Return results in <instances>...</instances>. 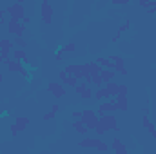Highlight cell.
Listing matches in <instances>:
<instances>
[{"label": "cell", "mask_w": 156, "mask_h": 154, "mask_svg": "<svg viewBox=\"0 0 156 154\" xmlns=\"http://www.w3.org/2000/svg\"><path fill=\"white\" fill-rule=\"evenodd\" d=\"M109 149H111V147H109L105 142H100V143H98V147H96V151H100V152H107Z\"/></svg>", "instance_id": "obj_32"}, {"label": "cell", "mask_w": 156, "mask_h": 154, "mask_svg": "<svg viewBox=\"0 0 156 154\" xmlns=\"http://www.w3.org/2000/svg\"><path fill=\"white\" fill-rule=\"evenodd\" d=\"M129 27H131V20H125V22H123V24H122V26L118 27V31H116V33H120V35H122V33L129 31Z\"/></svg>", "instance_id": "obj_27"}, {"label": "cell", "mask_w": 156, "mask_h": 154, "mask_svg": "<svg viewBox=\"0 0 156 154\" xmlns=\"http://www.w3.org/2000/svg\"><path fill=\"white\" fill-rule=\"evenodd\" d=\"M73 129L76 131L78 134H83V136H85V134L89 132V129L85 127V123L82 121V118H80V120H75V121H73Z\"/></svg>", "instance_id": "obj_17"}, {"label": "cell", "mask_w": 156, "mask_h": 154, "mask_svg": "<svg viewBox=\"0 0 156 154\" xmlns=\"http://www.w3.org/2000/svg\"><path fill=\"white\" fill-rule=\"evenodd\" d=\"M11 58L13 60H24L26 58V49H22V47H15L13 51H11Z\"/></svg>", "instance_id": "obj_19"}, {"label": "cell", "mask_w": 156, "mask_h": 154, "mask_svg": "<svg viewBox=\"0 0 156 154\" xmlns=\"http://www.w3.org/2000/svg\"><path fill=\"white\" fill-rule=\"evenodd\" d=\"M82 121L85 123V127L89 131H94V127L100 121V116H98L96 111H93V109H85V111H82Z\"/></svg>", "instance_id": "obj_1"}, {"label": "cell", "mask_w": 156, "mask_h": 154, "mask_svg": "<svg viewBox=\"0 0 156 154\" xmlns=\"http://www.w3.org/2000/svg\"><path fill=\"white\" fill-rule=\"evenodd\" d=\"M9 2H16V4H24L26 0H9Z\"/></svg>", "instance_id": "obj_43"}, {"label": "cell", "mask_w": 156, "mask_h": 154, "mask_svg": "<svg viewBox=\"0 0 156 154\" xmlns=\"http://www.w3.org/2000/svg\"><path fill=\"white\" fill-rule=\"evenodd\" d=\"M142 123H144V127L149 131V134L153 136V140L156 142V127H154V123L149 120V114H144V116H142Z\"/></svg>", "instance_id": "obj_11"}, {"label": "cell", "mask_w": 156, "mask_h": 154, "mask_svg": "<svg viewBox=\"0 0 156 154\" xmlns=\"http://www.w3.org/2000/svg\"><path fill=\"white\" fill-rule=\"evenodd\" d=\"M7 16L13 18V20H22L24 15H26V9H24V4H16V2H11V5H7L5 9Z\"/></svg>", "instance_id": "obj_4"}, {"label": "cell", "mask_w": 156, "mask_h": 154, "mask_svg": "<svg viewBox=\"0 0 156 154\" xmlns=\"http://www.w3.org/2000/svg\"><path fill=\"white\" fill-rule=\"evenodd\" d=\"M2 47H7V49H15V42H13V38H0V49Z\"/></svg>", "instance_id": "obj_22"}, {"label": "cell", "mask_w": 156, "mask_h": 154, "mask_svg": "<svg viewBox=\"0 0 156 154\" xmlns=\"http://www.w3.org/2000/svg\"><path fill=\"white\" fill-rule=\"evenodd\" d=\"M5 15H7L5 9H0V20H5Z\"/></svg>", "instance_id": "obj_41"}, {"label": "cell", "mask_w": 156, "mask_h": 154, "mask_svg": "<svg viewBox=\"0 0 156 154\" xmlns=\"http://www.w3.org/2000/svg\"><path fill=\"white\" fill-rule=\"evenodd\" d=\"M115 100H116L118 111H122V113L129 111V100H127V96H122V94H116V96H115Z\"/></svg>", "instance_id": "obj_13"}, {"label": "cell", "mask_w": 156, "mask_h": 154, "mask_svg": "<svg viewBox=\"0 0 156 154\" xmlns=\"http://www.w3.org/2000/svg\"><path fill=\"white\" fill-rule=\"evenodd\" d=\"M111 4H115V5H125V4H129V0H111Z\"/></svg>", "instance_id": "obj_37"}, {"label": "cell", "mask_w": 156, "mask_h": 154, "mask_svg": "<svg viewBox=\"0 0 156 154\" xmlns=\"http://www.w3.org/2000/svg\"><path fill=\"white\" fill-rule=\"evenodd\" d=\"M55 116H56V113H55V111H49V113H45L42 118H44V121H49V120H53Z\"/></svg>", "instance_id": "obj_33"}, {"label": "cell", "mask_w": 156, "mask_h": 154, "mask_svg": "<svg viewBox=\"0 0 156 154\" xmlns=\"http://www.w3.org/2000/svg\"><path fill=\"white\" fill-rule=\"evenodd\" d=\"M58 78H60V82H62V83H66V82H67V78H69V75H67L66 71H60V73H58Z\"/></svg>", "instance_id": "obj_35"}, {"label": "cell", "mask_w": 156, "mask_h": 154, "mask_svg": "<svg viewBox=\"0 0 156 154\" xmlns=\"http://www.w3.org/2000/svg\"><path fill=\"white\" fill-rule=\"evenodd\" d=\"M55 60H56V62H62V60H64V51H62V47L56 51V54H55Z\"/></svg>", "instance_id": "obj_34"}, {"label": "cell", "mask_w": 156, "mask_h": 154, "mask_svg": "<svg viewBox=\"0 0 156 154\" xmlns=\"http://www.w3.org/2000/svg\"><path fill=\"white\" fill-rule=\"evenodd\" d=\"M5 67H7V71H11V73H22V71H24V64H22L20 60H13V58L5 64Z\"/></svg>", "instance_id": "obj_12"}, {"label": "cell", "mask_w": 156, "mask_h": 154, "mask_svg": "<svg viewBox=\"0 0 156 154\" xmlns=\"http://www.w3.org/2000/svg\"><path fill=\"white\" fill-rule=\"evenodd\" d=\"M75 49H76V45H75L73 42H69V44H66V45H62V51H64V53H73Z\"/></svg>", "instance_id": "obj_28"}, {"label": "cell", "mask_w": 156, "mask_h": 154, "mask_svg": "<svg viewBox=\"0 0 156 154\" xmlns=\"http://www.w3.org/2000/svg\"><path fill=\"white\" fill-rule=\"evenodd\" d=\"M2 80H4V78H2V71H0V83H2Z\"/></svg>", "instance_id": "obj_44"}, {"label": "cell", "mask_w": 156, "mask_h": 154, "mask_svg": "<svg viewBox=\"0 0 156 154\" xmlns=\"http://www.w3.org/2000/svg\"><path fill=\"white\" fill-rule=\"evenodd\" d=\"M80 96H82L83 100H89V98H93V96H94V91H93V85H87V89H85V91H83V93H82Z\"/></svg>", "instance_id": "obj_25"}, {"label": "cell", "mask_w": 156, "mask_h": 154, "mask_svg": "<svg viewBox=\"0 0 156 154\" xmlns=\"http://www.w3.org/2000/svg\"><path fill=\"white\" fill-rule=\"evenodd\" d=\"M9 131H11V136H13V138H15V136H18V132H20V131H18V127H16L15 123L9 127Z\"/></svg>", "instance_id": "obj_36"}, {"label": "cell", "mask_w": 156, "mask_h": 154, "mask_svg": "<svg viewBox=\"0 0 156 154\" xmlns=\"http://www.w3.org/2000/svg\"><path fill=\"white\" fill-rule=\"evenodd\" d=\"M47 91H49L55 98H62V96H66V87H64L62 82H49Z\"/></svg>", "instance_id": "obj_7"}, {"label": "cell", "mask_w": 156, "mask_h": 154, "mask_svg": "<svg viewBox=\"0 0 156 154\" xmlns=\"http://www.w3.org/2000/svg\"><path fill=\"white\" fill-rule=\"evenodd\" d=\"M96 62H98L102 67H107V69H115V62H111V58H109V56H100V58H96Z\"/></svg>", "instance_id": "obj_21"}, {"label": "cell", "mask_w": 156, "mask_h": 154, "mask_svg": "<svg viewBox=\"0 0 156 154\" xmlns=\"http://www.w3.org/2000/svg\"><path fill=\"white\" fill-rule=\"evenodd\" d=\"M78 82H80V80H78L76 76H73V75H69V78H67V82H66L64 85H69V87H75V85H76Z\"/></svg>", "instance_id": "obj_31"}, {"label": "cell", "mask_w": 156, "mask_h": 154, "mask_svg": "<svg viewBox=\"0 0 156 154\" xmlns=\"http://www.w3.org/2000/svg\"><path fill=\"white\" fill-rule=\"evenodd\" d=\"M94 132H96V136H104V134H105L107 131H105V127H104V125H102V123L98 121V125L94 127Z\"/></svg>", "instance_id": "obj_30"}, {"label": "cell", "mask_w": 156, "mask_h": 154, "mask_svg": "<svg viewBox=\"0 0 156 154\" xmlns=\"http://www.w3.org/2000/svg\"><path fill=\"white\" fill-rule=\"evenodd\" d=\"M129 2H131V0H129Z\"/></svg>", "instance_id": "obj_46"}, {"label": "cell", "mask_w": 156, "mask_h": 154, "mask_svg": "<svg viewBox=\"0 0 156 154\" xmlns=\"http://www.w3.org/2000/svg\"><path fill=\"white\" fill-rule=\"evenodd\" d=\"M111 149L116 154H127V147L118 140V138H113V143H111Z\"/></svg>", "instance_id": "obj_14"}, {"label": "cell", "mask_w": 156, "mask_h": 154, "mask_svg": "<svg viewBox=\"0 0 156 154\" xmlns=\"http://www.w3.org/2000/svg\"><path fill=\"white\" fill-rule=\"evenodd\" d=\"M58 109H60V107H58V103H53V107H51V111H55V113H58Z\"/></svg>", "instance_id": "obj_42"}, {"label": "cell", "mask_w": 156, "mask_h": 154, "mask_svg": "<svg viewBox=\"0 0 156 154\" xmlns=\"http://www.w3.org/2000/svg\"><path fill=\"white\" fill-rule=\"evenodd\" d=\"M71 116H73L75 120H80V118H82V111H73V113H71Z\"/></svg>", "instance_id": "obj_38"}, {"label": "cell", "mask_w": 156, "mask_h": 154, "mask_svg": "<svg viewBox=\"0 0 156 154\" xmlns=\"http://www.w3.org/2000/svg\"><path fill=\"white\" fill-rule=\"evenodd\" d=\"M91 76H93L91 85H94V87H102V85H105L104 80H102V76H100V73H98V75H91Z\"/></svg>", "instance_id": "obj_24"}, {"label": "cell", "mask_w": 156, "mask_h": 154, "mask_svg": "<svg viewBox=\"0 0 156 154\" xmlns=\"http://www.w3.org/2000/svg\"><path fill=\"white\" fill-rule=\"evenodd\" d=\"M26 27H27V26H26L22 20H13V18L7 20V33H9L11 37H24Z\"/></svg>", "instance_id": "obj_2"}, {"label": "cell", "mask_w": 156, "mask_h": 154, "mask_svg": "<svg viewBox=\"0 0 156 154\" xmlns=\"http://www.w3.org/2000/svg\"><path fill=\"white\" fill-rule=\"evenodd\" d=\"M40 18L47 26L53 24V5H51L49 0H42V4H40Z\"/></svg>", "instance_id": "obj_5"}, {"label": "cell", "mask_w": 156, "mask_h": 154, "mask_svg": "<svg viewBox=\"0 0 156 154\" xmlns=\"http://www.w3.org/2000/svg\"><path fill=\"white\" fill-rule=\"evenodd\" d=\"M93 98H96L98 102H102V100H107V98H109V93H107L105 85H102V87H96V91H94V96H93Z\"/></svg>", "instance_id": "obj_16"}, {"label": "cell", "mask_w": 156, "mask_h": 154, "mask_svg": "<svg viewBox=\"0 0 156 154\" xmlns=\"http://www.w3.org/2000/svg\"><path fill=\"white\" fill-rule=\"evenodd\" d=\"M100 142H102V140H94V138H89V136H85V138H83V140L78 143V147H82V149H96Z\"/></svg>", "instance_id": "obj_10"}, {"label": "cell", "mask_w": 156, "mask_h": 154, "mask_svg": "<svg viewBox=\"0 0 156 154\" xmlns=\"http://www.w3.org/2000/svg\"><path fill=\"white\" fill-rule=\"evenodd\" d=\"M145 11H147V15H154V13H156V7H147Z\"/></svg>", "instance_id": "obj_39"}, {"label": "cell", "mask_w": 156, "mask_h": 154, "mask_svg": "<svg viewBox=\"0 0 156 154\" xmlns=\"http://www.w3.org/2000/svg\"><path fill=\"white\" fill-rule=\"evenodd\" d=\"M118 94L127 96V94H129V87H127L125 83H120V85H118Z\"/></svg>", "instance_id": "obj_29"}, {"label": "cell", "mask_w": 156, "mask_h": 154, "mask_svg": "<svg viewBox=\"0 0 156 154\" xmlns=\"http://www.w3.org/2000/svg\"><path fill=\"white\" fill-rule=\"evenodd\" d=\"M64 71H66L67 75L76 76L78 80H83V76L87 75V73L83 71V67H82V65H76V64H69V65H66V67H64Z\"/></svg>", "instance_id": "obj_8"}, {"label": "cell", "mask_w": 156, "mask_h": 154, "mask_svg": "<svg viewBox=\"0 0 156 154\" xmlns=\"http://www.w3.org/2000/svg\"><path fill=\"white\" fill-rule=\"evenodd\" d=\"M100 123L105 127V131H115V132L120 131L118 120H116V116L113 114V113H105V114H102L100 116Z\"/></svg>", "instance_id": "obj_3"}, {"label": "cell", "mask_w": 156, "mask_h": 154, "mask_svg": "<svg viewBox=\"0 0 156 154\" xmlns=\"http://www.w3.org/2000/svg\"><path fill=\"white\" fill-rule=\"evenodd\" d=\"M15 125L18 127L20 132H24V131L27 129V125H29V118H26V116H18V118L15 120Z\"/></svg>", "instance_id": "obj_18"}, {"label": "cell", "mask_w": 156, "mask_h": 154, "mask_svg": "<svg viewBox=\"0 0 156 154\" xmlns=\"http://www.w3.org/2000/svg\"><path fill=\"white\" fill-rule=\"evenodd\" d=\"M118 85L115 80H111V82H105V89H107V93H109V96H116L118 94Z\"/></svg>", "instance_id": "obj_20"}, {"label": "cell", "mask_w": 156, "mask_h": 154, "mask_svg": "<svg viewBox=\"0 0 156 154\" xmlns=\"http://www.w3.org/2000/svg\"><path fill=\"white\" fill-rule=\"evenodd\" d=\"M13 42H15V47H22V49L27 47V42L24 37H13Z\"/></svg>", "instance_id": "obj_23"}, {"label": "cell", "mask_w": 156, "mask_h": 154, "mask_svg": "<svg viewBox=\"0 0 156 154\" xmlns=\"http://www.w3.org/2000/svg\"><path fill=\"white\" fill-rule=\"evenodd\" d=\"M82 67H83V71L85 73H89V75H98L104 67L94 60V62H87V64H82Z\"/></svg>", "instance_id": "obj_9"}, {"label": "cell", "mask_w": 156, "mask_h": 154, "mask_svg": "<svg viewBox=\"0 0 156 154\" xmlns=\"http://www.w3.org/2000/svg\"><path fill=\"white\" fill-rule=\"evenodd\" d=\"M118 111V105H116V100H115V96H109L107 100H102L100 102V105H98V116L105 114V113H115Z\"/></svg>", "instance_id": "obj_6"}, {"label": "cell", "mask_w": 156, "mask_h": 154, "mask_svg": "<svg viewBox=\"0 0 156 154\" xmlns=\"http://www.w3.org/2000/svg\"><path fill=\"white\" fill-rule=\"evenodd\" d=\"M100 76H102L104 83H105V82L115 80V76H116V71H115V69H107V67H104V69L100 71Z\"/></svg>", "instance_id": "obj_15"}, {"label": "cell", "mask_w": 156, "mask_h": 154, "mask_svg": "<svg viewBox=\"0 0 156 154\" xmlns=\"http://www.w3.org/2000/svg\"><path fill=\"white\" fill-rule=\"evenodd\" d=\"M22 22H24V24H26V26H27V24H29V22H31V18H29V16H27V15H24V18H22Z\"/></svg>", "instance_id": "obj_40"}, {"label": "cell", "mask_w": 156, "mask_h": 154, "mask_svg": "<svg viewBox=\"0 0 156 154\" xmlns=\"http://www.w3.org/2000/svg\"><path fill=\"white\" fill-rule=\"evenodd\" d=\"M75 2H80V0H75Z\"/></svg>", "instance_id": "obj_45"}, {"label": "cell", "mask_w": 156, "mask_h": 154, "mask_svg": "<svg viewBox=\"0 0 156 154\" xmlns=\"http://www.w3.org/2000/svg\"><path fill=\"white\" fill-rule=\"evenodd\" d=\"M87 85H89V83H87L85 80H83V82L80 80V82H78L76 85H75V91H76V94H82V93H83V91L87 89Z\"/></svg>", "instance_id": "obj_26"}]
</instances>
